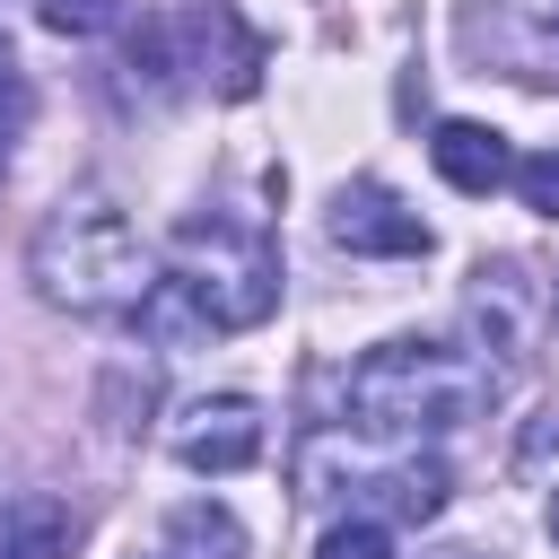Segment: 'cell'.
<instances>
[{"mask_svg": "<svg viewBox=\"0 0 559 559\" xmlns=\"http://www.w3.org/2000/svg\"><path fill=\"white\" fill-rule=\"evenodd\" d=\"M262 445H271V419H262L253 393H201V402L175 419V454H183V472H210V480L253 472Z\"/></svg>", "mask_w": 559, "mask_h": 559, "instance_id": "cell-5", "label": "cell"}, {"mask_svg": "<svg viewBox=\"0 0 559 559\" xmlns=\"http://www.w3.org/2000/svg\"><path fill=\"white\" fill-rule=\"evenodd\" d=\"M542 314H550V297H533V280H524L515 262H480V271H472V332H480V349L524 358Z\"/></svg>", "mask_w": 559, "mask_h": 559, "instance_id": "cell-6", "label": "cell"}, {"mask_svg": "<svg viewBox=\"0 0 559 559\" xmlns=\"http://www.w3.org/2000/svg\"><path fill=\"white\" fill-rule=\"evenodd\" d=\"M515 201H524L533 218H559V148L515 157Z\"/></svg>", "mask_w": 559, "mask_h": 559, "instance_id": "cell-15", "label": "cell"}, {"mask_svg": "<svg viewBox=\"0 0 559 559\" xmlns=\"http://www.w3.org/2000/svg\"><path fill=\"white\" fill-rule=\"evenodd\" d=\"M472 44H489L515 79H559V0H498L472 17Z\"/></svg>", "mask_w": 559, "mask_h": 559, "instance_id": "cell-7", "label": "cell"}, {"mask_svg": "<svg viewBox=\"0 0 559 559\" xmlns=\"http://www.w3.org/2000/svg\"><path fill=\"white\" fill-rule=\"evenodd\" d=\"M542 533H550V542H559V489H550V507H542Z\"/></svg>", "mask_w": 559, "mask_h": 559, "instance_id": "cell-19", "label": "cell"}, {"mask_svg": "<svg viewBox=\"0 0 559 559\" xmlns=\"http://www.w3.org/2000/svg\"><path fill=\"white\" fill-rule=\"evenodd\" d=\"M550 314H559V288H550Z\"/></svg>", "mask_w": 559, "mask_h": 559, "instance_id": "cell-20", "label": "cell"}, {"mask_svg": "<svg viewBox=\"0 0 559 559\" xmlns=\"http://www.w3.org/2000/svg\"><path fill=\"white\" fill-rule=\"evenodd\" d=\"M17 122H26V79H17V52L0 44V166H9V140H17Z\"/></svg>", "mask_w": 559, "mask_h": 559, "instance_id": "cell-17", "label": "cell"}, {"mask_svg": "<svg viewBox=\"0 0 559 559\" xmlns=\"http://www.w3.org/2000/svg\"><path fill=\"white\" fill-rule=\"evenodd\" d=\"M157 559H166V550H157Z\"/></svg>", "mask_w": 559, "mask_h": 559, "instance_id": "cell-21", "label": "cell"}, {"mask_svg": "<svg viewBox=\"0 0 559 559\" xmlns=\"http://www.w3.org/2000/svg\"><path fill=\"white\" fill-rule=\"evenodd\" d=\"M0 559H70V515L52 498H35L9 533H0Z\"/></svg>", "mask_w": 559, "mask_h": 559, "instance_id": "cell-13", "label": "cell"}, {"mask_svg": "<svg viewBox=\"0 0 559 559\" xmlns=\"http://www.w3.org/2000/svg\"><path fill=\"white\" fill-rule=\"evenodd\" d=\"M114 9H122V0H35V17H44L52 35H96V26H114Z\"/></svg>", "mask_w": 559, "mask_h": 559, "instance_id": "cell-16", "label": "cell"}, {"mask_svg": "<svg viewBox=\"0 0 559 559\" xmlns=\"http://www.w3.org/2000/svg\"><path fill=\"white\" fill-rule=\"evenodd\" d=\"M201 26L218 35V61H210V70H218V96H253V87H262V35H253L236 9H210Z\"/></svg>", "mask_w": 559, "mask_h": 559, "instance_id": "cell-12", "label": "cell"}, {"mask_svg": "<svg viewBox=\"0 0 559 559\" xmlns=\"http://www.w3.org/2000/svg\"><path fill=\"white\" fill-rule=\"evenodd\" d=\"M498 402V367L454 341H384L349 367V428L376 445H419Z\"/></svg>", "mask_w": 559, "mask_h": 559, "instance_id": "cell-1", "label": "cell"}, {"mask_svg": "<svg viewBox=\"0 0 559 559\" xmlns=\"http://www.w3.org/2000/svg\"><path fill=\"white\" fill-rule=\"evenodd\" d=\"M131 323H140V341H148V349H201V341H218V332H227V323H218V306H210L183 271H157Z\"/></svg>", "mask_w": 559, "mask_h": 559, "instance_id": "cell-9", "label": "cell"}, {"mask_svg": "<svg viewBox=\"0 0 559 559\" xmlns=\"http://www.w3.org/2000/svg\"><path fill=\"white\" fill-rule=\"evenodd\" d=\"M332 245L341 253H358V262H419L437 236H428V218L393 192V183H341L332 192Z\"/></svg>", "mask_w": 559, "mask_h": 559, "instance_id": "cell-4", "label": "cell"}, {"mask_svg": "<svg viewBox=\"0 0 559 559\" xmlns=\"http://www.w3.org/2000/svg\"><path fill=\"white\" fill-rule=\"evenodd\" d=\"M428 559H498V550H472V542H454V550H428Z\"/></svg>", "mask_w": 559, "mask_h": 559, "instance_id": "cell-18", "label": "cell"}, {"mask_svg": "<svg viewBox=\"0 0 559 559\" xmlns=\"http://www.w3.org/2000/svg\"><path fill=\"white\" fill-rule=\"evenodd\" d=\"M26 280H35L44 306L96 323V314H140L157 262H148L140 227H131L105 192H79V201H61V210L26 236Z\"/></svg>", "mask_w": 559, "mask_h": 559, "instance_id": "cell-2", "label": "cell"}, {"mask_svg": "<svg viewBox=\"0 0 559 559\" xmlns=\"http://www.w3.org/2000/svg\"><path fill=\"white\" fill-rule=\"evenodd\" d=\"M166 559H245V524L218 498H183L166 515Z\"/></svg>", "mask_w": 559, "mask_h": 559, "instance_id": "cell-11", "label": "cell"}, {"mask_svg": "<svg viewBox=\"0 0 559 559\" xmlns=\"http://www.w3.org/2000/svg\"><path fill=\"white\" fill-rule=\"evenodd\" d=\"M341 489H367L384 515H402V524H428L437 507H445V489H454V472L437 463V454H393V463H349V480Z\"/></svg>", "mask_w": 559, "mask_h": 559, "instance_id": "cell-10", "label": "cell"}, {"mask_svg": "<svg viewBox=\"0 0 559 559\" xmlns=\"http://www.w3.org/2000/svg\"><path fill=\"white\" fill-rule=\"evenodd\" d=\"M314 559H393V524L384 515H341V524H323Z\"/></svg>", "mask_w": 559, "mask_h": 559, "instance_id": "cell-14", "label": "cell"}, {"mask_svg": "<svg viewBox=\"0 0 559 559\" xmlns=\"http://www.w3.org/2000/svg\"><path fill=\"white\" fill-rule=\"evenodd\" d=\"M428 166H437L454 192H472V201H489V192L515 183V148H507V131H489V122H437V131H428Z\"/></svg>", "mask_w": 559, "mask_h": 559, "instance_id": "cell-8", "label": "cell"}, {"mask_svg": "<svg viewBox=\"0 0 559 559\" xmlns=\"http://www.w3.org/2000/svg\"><path fill=\"white\" fill-rule=\"evenodd\" d=\"M175 271L218 306V323L227 332H245V323H262L271 306H280V253H271V236L262 227H236V218H183L175 227Z\"/></svg>", "mask_w": 559, "mask_h": 559, "instance_id": "cell-3", "label": "cell"}]
</instances>
